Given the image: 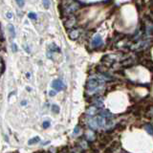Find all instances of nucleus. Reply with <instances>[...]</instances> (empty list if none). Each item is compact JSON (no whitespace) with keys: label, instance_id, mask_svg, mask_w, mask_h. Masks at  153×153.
Instances as JSON below:
<instances>
[{"label":"nucleus","instance_id":"16","mask_svg":"<svg viewBox=\"0 0 153 153\" xmlns=\"http://www.w3.org/2000/svg\"><path fill=\"white\" fill-rule=\"evenodd\" d=\"M4 71V63L2 61V58L0 57V73H2Z\"/></svg>","mask_w":153,"mask_h":153},{"label":"nucleus","instance_id":"22","mask_svg":"<svg viewBox=\"0 0 153 153\" xmlns=\"http://www.w3.org/2000/svg\"><path fill=\"white\" fill-rule=\"evenodd\" d=\"M57 94V92L55 90H52V91H50V93H49V95L50 96H55Z\"/></svg>","mask_w":153,"mask_h":153},{"label":"nucleus","instance_id":"19","mask_svg":"<svg viewBox=\"0 0 153 153\" xmlns=\"http://www.w3.org/2000/svg\"><path fill=\"white\" fill-rule=\"evenodd\" d=\"M80 131V126H76V128H75V130H74V135L79 134Z\"/></svg>","mask_w":153,"mask_h":153},{"label":"nucleus","instance_id":"17","mask_svg":"<svg viewBox=\"0 0 153 153\" xmlns=\"http://www.w3.org/2000/svg\"><path fill=\"white\" fill-rule=\"evenodd\" d=\"M42 3H43L44 8H45V9H48L49 6H50V3H51V2H50V1H47V0H45V1H43Z\"/></svg>","mask_w":153,"mask_h":153},{"label":"nucleus","instance_id":"2","mask_svg":"<svg viewBox=\"0 0 153 153\" xmlns=\"http://www.w3.org/2000/svg\"><path fill=\"white\" fill-rule=\"evenodd\" d=\"M66 6L64 7V14L67 15H73L75 12H77L80 9L79 2H64Z\"/></svg>","mask_w":153,"mask_h":153},{"label":"nucleus","instance_id":"11","mask_svg":"<svg viewBox=\"0 0 153 153\" xmlns=\"http://www.w3.org/2000/svg\"><path fill=\"white\" fill-rule=\"evenodd\" d=\"M8 29H9V33H10V35H11V37H12V38H15V30L14 25L9 24V26H8Z\"/></svg>","mask_w":153,"mask_h":153},{"label":"nucleus","instance_id":"6","mask_svg":"<svg viewBox=\"0 0 153 153\" xmlns=\"http://www.w3.org/2000/svg\"><path fill=\"white\" fill-rule=\"evenodd\" d=\"M84 137H85V140L87 142H93L96 139V134L93 130L87 129L85 131V134H84Z\"/></svg>","mask_w":153,"mask_h":153},{"label":"nucleus","instance_id":"15","mask_svg":"<svg viewBox=\"0 0 153 153\" xmlns=\"http://www.w3.org/2000/svg\"><path fill=\"white\" fill-rule=\"evenodd\" d=\"M15 2H16V4L19 6V8H22L25 5V1H23V0H16Z\"/></svg>","mask_w":153,"mask_h":153},{"label":"nucleus","instance_id":"12","mask_svg":"<svg viewBox=\"0 0 153 153\" xmlns=\"http://www.w3.org/2000/svg\"><path fill=\"white\" fill-rule=\"evenodd\" d=\"M146 116H147L148 118H153V105L147 109V111H146Z\"/></svg>","mask_w":153,"mask_h":153},{"label":"nucleus","instance_id":"13","mask_svg":"<svg viewBox=\"0 0 153 153\" xmlns=\"http://www.w3.org/2000/svg\"><path fill=\"white\" fill-rule=\"evenodd\" d=\"M40 141V139H39V137H35V138H34V139H31L30 141H29V145H34V144H35V143H37V142H39Z\"/></svg>","mask_w":153,"mask_h":153},{"label":"nucleus","instance_id":"8","mask_svg":"<svg viewBox=\"0 0 153 153\" xmlns=\"http://www.w3.org/2000/svg\"><path fill=\"white\" fill-rule=\"evenodd\" d=\"M99 111H100V109L98 108V107L92 105L86 110V115L90 117V118H92V117H95L97 114H99Z\"/></svg>","mask_w":153,"mask_h":153},{"label":"nucleus","instance_id":"24","mask_svg":"<svg viewBox=\"0 0 153 153\" xmlns=\"http://www.w3.org/2000/svg\"><path fill=\"white\" fill-rule=\"evenodd\" d=\"M7 17H8V18H12V15L11 12H8V14H7Z\"/></svg>","mask_w":153,"mask_h":153},{"label":"nucleus","instance_id":"25","mask_svg":"<svg viewBox=\"0 0 153 153\" xmlns=\"http://www.w3.org/2000/svg\"><path fill=\"white\" fill-rule=\"evenodd\" d=\"M21 103H22V105H26V103H27V102H24V100H23V102H22Z\"/></svg>","mask_w":153,"mask_h":153},{"label":"nucleus","instance_id":"9","mask_svg":"<svg viewBox=\"0 0 153 153\" xmlns=\"http://www.w3.org/2000/svg\"><path fill=\"white\" fill-rule=\"evenodd\" d=\"M79 145H80V147L81 149H87V148L89 147L88 142H87L85 139H84V140H81V141L79 143Z\"/></svg>","mask_w":153,"mask_h":153},{"label":"nucleus","instance_id":"14","mask_svg":"<svg viewBox=\"0 0 153 153\" xmlns=\"http://www.w3.org/2000/svg\"><path fill=\"white\" fill-rule=\"evenodd\" d=\"M52 111H53L54 113L57 114L58 112H60V107H58L57 105H54L53 106H52Z\"/></svg>","mask_w":153,"mask_h":153},{"label":"nucleus","instance_id":"18","mask_svg":"<svg viewBox=\"0 0 153 153\" xmlns=\"http://www.w3.org/2000/svg\"><path fill=\"white\" fill-rule=\"evenodd\" d=\"M29 17H30L31 19L35 20V19H37V15H35V12H30V14H29Z\"/></svg>","mask_w":153,"mask_h":153},{"label":"nucleus","instance_id":"20","mask_svg":"<svg viewBox=\"0 0 153 153\" xmlns=\"http://www.w3.org/2000/svg\"><path fill=\"white\" fill-rule=\"evenodd\" d=\"M43 127L44 128H47V127H49V126H50V122H48V121H46V122H44L43 123Z\"/></svg>","mask_w":153,"mask_h":153},{"label":"nucleus","instance_id":"5","mask_svg":"<svg viewBox=\"0 0 153 153\" xmlns=\"http://www.w3.org/2000/svg\"><path fill=\"white\" fill-rule=\"evenodd\" d=\"M91 45H92L93 48H99L102 45V37L100 35H96L95 37H93L92 42H91Z\"/></svg>","mask_w":153,"mask_h":153},{"label":"nucleus","instance_id":"10","mask_svg":"<svg viewBox=\"0 0 153 153\" xmlns=\"http://www.w3.org/2000/svg\"><path fill=\"white\" fill-rule=\"evenodd\" d=\"M144 128L145 129V131L147 133L153 135V125H151V123H146V125H144Z\"/></svg>","mask_w":153,"mask_h":153},{"label":"nucleus","instance_id":"4","mask_svg":"<svg viewBox=\"0 0 153 153\" xmlns=\"http://www.w3.org/2000/svg\"><path fill=\"white\" fill-rule=\"evenodd\" d=\"M81 34V30L79 28H74L72 30H70L69 33H68V35H69V37L71 39H78V38L80 37V35Z\"/></svg>","mask_w":153,"mask_h":153},{"label":"nucleus","instance_id":"23","mask_svg":"<svg viewBox=\"0 0 153 153\" xmlns=\"http://www.w3.org/2000/svg\"><path fill=\"white\" fill-rule=\"evenodd\" d=\"M70 153H80V152L78 150V149H74V150H72Z\"/></svg>","mask_w":153,"mask_h":153},{"label":"nucleus","instance_id":"7","mask_svg":"<svg viewBox=\"0 0 153 153\" xmlns=\"http://www.w3.org/2000/svg\"><path fill=\"white\" fill-rule=\"evenodd\" d=\"M52 87L56 90V92L57 91H60V90H62L64 88V83L62 82V80H54L53 81V83H52Z\"/></svg>","mask_w":153,"mask_h":153},{"label":"nucleus","instance_id":"3","mask_svg":"<svg viewBox=\"0 0 153 153\" xmlns=\"http://www.w3.org/2000/svg\"><path fill=\"white\" fill-rule=\"evenodd\" d=\"M77 24V17L75 15H70L68 16V18L65 20L64 22V26L65 28L67 29H70V30H72L74 29V26Z\"/></svg>","mask_w":153,"mask_h":153},{"label":"nucleus","instance_id":"26","mask_svg":"<svg viewBox=\"0 0 153 153\" xmlns=\"http://www.w3.org/2000/svg\"><path fill=\"white\" fill-rule=\"evenodd\" d=\"M152 32H153V27H152Z\"/></svg>","mask_w":153,"mask_h":153},{"label":"nucleus","instance_id":"1","mask_svg":"<svg viewBox=\"0 0 153 153\" xmlns=\"http://www.w3.org/2000/svg\"><path fill=\"white\" fill-rule=\"evenodd\" d=\"M102 81H100L97 78H91L87 80L86 83V93L89 95H97L100 90L102 89Z\"/></svg>","mask_w":153,"mask_h":153},{"label":"nucleus","instance_id":"21","mask_svg":"<svg viewBox=\"0 0 153 153\" xmlns=\"http://www.w3.org/2000/svg\"><path fill=\"white\" fill-rule=\"evenodd\" d=\"M12 52H16L17 51V46H16V44H12Z\"/></svg>","mask_w":153,"mask_h":153}]
</instances>
